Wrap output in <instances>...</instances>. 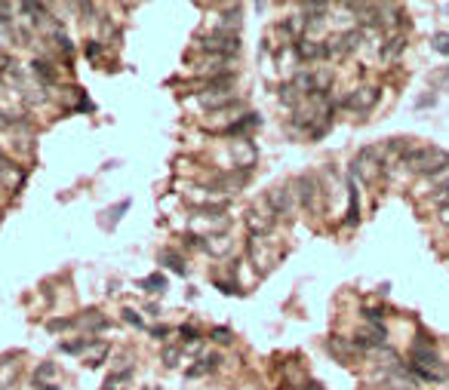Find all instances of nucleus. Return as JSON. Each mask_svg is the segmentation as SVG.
<instances>
[{
    "mask_svg": "<svg viewBox=\"0 0 449 390\" xmlns=\"http://www.w3.org/2000/svg\"><path fill=\"white\" fill-rule=\"evenodd\" d=\"M406 372L409 378L415 381H425V384H443L446 381V366L440 360L437 347H428V345H415L413 347V356H409L406 363Z\"/></svg>",
    "mask_w": 449,
    "mask_h": 390,
    "instance_id": "obj_1",
    "label": "nucleus"
},
{
    "mask_svg": "<svg viewBox=\"0 0 449 390\" xmlns=\"http://www.w3.org/2000/svg\"><path fill=\"white\" fill-rule=\"evenodd\" d=\"M400 166L409 169V173L419 175V178H428V175H434L449 166V151H443V147H437V145H413Z\"/></svg>",
    "mask_w": 449,
    "mask_h": 390,
    "instance_id": "obj_2",
    "label": "nucleus"
},
{
    "mask_svg": "<svg viewBox=\"0 0 449 390\" xmlns=\"http://www.w3.org/2000/svg\"><path fill=\"white\" fill-rule=\"evenodd\" d=\"M292 191H296V200H299V206L305 209V212L317 215L323 209V182H320V175H314V173L296 175Z\"/></svg>",
    "mask_w": 449,
    "mask_h": 390,
    "instance_id": "obj_3",
    "label": "nucleus"
},
{
    "mask_svg": "<svg viewBox=\"0 0 449 390\" xmlns=\"http://www.w3.org/2000/svg\"><path fill=\"white\" fill-rule=\"evenodd\" d=\"M354 178H360L363 185H373L378 175L385 173L382 166V151H378V145H369V147H360L357 157L351 160V169H348Z\"/></svg>",
    "mask_w": 449,
    "mask_h": 390,
    "instance_id": "obj_4",
    "label": "nucleus"
},
{
    "mask_svg": "<svg viewBox=\"0 0 449 390\" xmlns=\"http://www.w3.org/2000/svg\"><path fill=\"white\" fill-rule=\"evenodd\" d=\"M246 255H250V261L255 264L259 274H268V270L283 259V249H274L268 237H250L246 240Z\"/></svg>",
    "mask_w": 449,
    "mask_h": 390,
    "instance_id": "obj_5",
    "label": "nucleus"
},
{
    "mask_svg": "<svg viewBox=\"0 0 449 390\" xmlns=\"http://www.w3.org/2000/svg\"><path fill=\"white\" fill-rule=\"evenodd\" d=\"M200 50L213 52L215 59H231L240 52V37L234 31H213V34L200 37Z\"/></svg>",
    "mask_w": 449,
    "mask_h": 390,
    "instance_id": "obj_6",
    "label": "nucleus"
},
{
    "mask_svg": "<svg viewBox=\"0 0 449 390\" xmlns=\"http://www.w3.org/2000/svg\"><path fill=\"white\" fill-rule=\"evenodd\" d=\"M246 231H250V237H271V231H274V224L280 222L274 212H271V206L265 203V197H262L255 206L246 212Z\"/></svg>",
    "mask_w": 449,
    "mask_h": 390,
    "instance_id": "obj_7",
    "label": "nucleus"
},
{
    "mask_svg": "<svg viewBox=\"0 0 449 390\" xmlns=\"http://www.w3.org/2000/svg\"><path fill=\"white\" fill-rule=\"evenodd\" d=\"M378 87H357L351 92V96H345L338 105L345 108V111H354V114H369L376 108V101H378Z\"/></svg>",
    "mask_w": 449,
    "mask_h": 390,
    "instance_id": "obj_8",
    "label": "nucleus"
},
{
    "mask_svg": "<svg viewBox=\"0 0 449 390\" xmlns=\"http://www.w3.org/2000/svg\"><path fill=\"white\" fill-rule=\"evenodd\" d=\"M366 41V31L363 28H348L342 34H336L329 41V56H351L360 50V43Z\"/></svg>",
    "mask_w": 449,
    "mask_h": 390,
    "instance_id": "obj_9",
    "label": "nucleus"
},
{
    "mask_svg": "<svg viewBox=\"0 0 449 390\" xmlns=\"http://www.w3.org/2000/svg\"><path fill=\"white\" fill-rule=\"evenodd\" d=\"M265 203L271 206V212H274L277 218H290L292 215V209H296V191H290V188H271L268 194H265Z\"/></svg>",
    "mask_w": 449,
    "mask_h": 390,
    "instance_id": "obj_10",
    "label": "nucleus"
},
{
    "mask_svg": "<svg viewBox=\"0 0 449 390\" xmlns=\"http://www.w3.org/2000/svg\"><path fill=\"white\" fill-rule=\"evenodd\" d=\"M296 59L299 62H320V59H329V41H314V37H301L296 41Z\"/></svg>",
    "mask_w": 449,
    "mask_h": 390,
    "instance_id": "obj_11",
    "label": "nucleus"
},
{
    "mask_svg": "<svg viewBox=\"0 0 449 390\" xmlns=\"http://www.w3.org/2000/svg\"><path fill=\"white\" fill-rule=\"evenodd\" d=\"M404 50H406V34L404 31H391V34L378 43V59H382V65H391V62H397L404 56Z\"/></svg>",
    "mask_w": 449,
    "mask_h": 390,
    "instance_id": "obj_12",
    "label": "nucleus"
},
{
    "mask_svg": "<svg viewBox=\"0 0 449 390\" xmlns=\"http://www.w3.org/2000/svg\"><path fill=\"white\" fill-rule=\"evenodd\" d=\"M327 347H329V354H332V356H338L342 363H351V360H357V356L363 354V350L357 347V341H354V338H338V335H332V338H327Z\"/></svg>",
    "mask_w": 449,
    "mask_h": 390,
    "instance_id": "obj_13",
    "label": "nucleus"
},
{
    "mask_svg": "<svg viewBox=\"0 0 449 390\" xmlns=\"http://www.w3.org/2000/svg\"><path fill=\"white\" fill-rule=\"evenodd\" d=\"M360 222V194H357V178L348 173V228H357Z\"/></svg>",
    "mask_w": 449,
    "mask_h": 390,
    "instance_id": "obj_14",
    "label": "nucleus"
},
{
    "mask_svg": "<svg viewBox=\"0 0 449 390\" xmlns=\"http://www.w3.org/2000/svg\"><path fill=\"white\" fill-rule=\"evenodd\" d=\"M231 249H234V240H231L228 233H210V237H204V252L215 255V259L228 255Z\"/></svg>",
    "mask_w": 449,
    "mask_h": 390,
    "instance_id": "obj_15",
    "label": "nucleus"
},
{
    "mask_svg": "<svg viewBox=\"0 0 449 390\" xmlns=\"http://www.w3.org/2000/svg\"><path fill=\"white\" fill-rule=\"evenodd\" d=\"M160 264H166V268L173 270V274H179V277L188 274V264H185V259H182V255H176V252H169V249L160 252Z\"/></svg>",
    "mask_w": 449,
    "mask_h": 390,
    "instance_id": "obj_16",
    "label": "nucleus"
},
{
    "mask_svg": "<svg viewBox=\"0 0 449 390\" xmlns=\"http://www.w3.org/2000/svg\"><path fill=\"white\" fill-rule=\"evenodd\" d=\"M449 206V185H443V188H437L434 194H428V209L431 212H440V209H446Z\"/></svg>",
    "mask_w": 449,
    "mask_h": 390,
    "instance_id": "obj_17",
    "label": "nucleus"
},
{
    "mask_svg": "<svg viewBox=\"0 0 449 390\" xmlns=\"http://www.w3.org/2000/svg\"><path fill=\"white\" fill-rule=\"evenodd\" d=\"M138 286H142L145 292H151V295H160V292H166V277L164 274H151V277H145Z\"/></svg>",
    "mask_w": 449,
    "mask_h": 390,
    "instance_id": "obj_18",
    "label": "nucleus"
},
{
    "mask_svg": "<svg viewBox=\"0 0 449 390\" xmlns=\"http://www.w3.org/2000/svg\"><path fill=\"white\" fill-rule=\"evenodd\" d=\"M87 363L90 366H99V363H102V356L108 354V341H96V345H90V350H87Z\"/></svg>",
    "mask_w": 449,
    "mask_h": 390,
    "instance_id": "obj_19",
    "label": "nucleus"
},
{
    "mask_svg": "<svg viewBox=\"0 0 449 390\" xmlns=\"http://www.w3.org/2000/svg\"><path fill=\"white\" fill-rule=\"evenodd\" d=\"M210 338L215 341V345H231V341H234V332L224 329V326H215V329L210 332Z\"/></svg>",
    "mask_w": 449,
    "mask_h": 390,
    "instance_id": "obj_20",
    "label": "nucleus"
},
{
    "mask_svg": "<svg viewBox=\"0 0 449 390\" xmlns=\"http://www.w3.org/2000/svg\"><path fill=\"white\" fill-rule=\"evenodd\" d=\"M179 335L185 338V345H197L200 341V332L194 329V326H179Z\"/></svg>",
    "mask_w": 449,
    "mask_h": 390,
    "instance_id": "obj_21",
    "label": "nucleus"
},
{
    "mask_svg": "<svg viewBox=\"0 0 449 390\" xmlns=\"http://www.w3.org/2000/svg\"><path fill=\"white\" fill-rule=\"evenodd\" d=\"M363 317H366V323H382V317H385V310L382 308H363L360 310Z\"/></svg>",
    "mask_w": 449,
    "mask_h": 390,
    "instance_id": "obj_22",
    "label": "nucleus"
},
{
    "mask_svg": "<svg viewBox=\"0 0 449 390\" xmlns=\"http://www.w3.org/2000/svg\"><path fill=\"white\" fill-rule=\"evenodd\" d=\"M434 50L443 52V56H449V34H443V31H440V34H434Z\"/></svg>",
    "mask_w": 449,
    "mask_h": 390,
    "instance_id": "obj_23",
    "label": "nucleus"
},
{
    "mask_svg": "<svg viewBox=\"0 0 449 390\" xmlns=\"http://www.w3.org/2000/svg\"><path fill=\"white\" fill-rule=\"evenodd\" d=\"M123 319H127V323H129V326H136V329H142V326H145V319H142V317H138V314H136V310H133V308H127V310H123Z\"/></svg>",
    "mask_w": 449,
    "mask_h": 390,
    "instance_id": "obj_24",
    "label": "nucleus"
},
{
    "mask_svg": "<svg viewBox=\"0 0 449 390\" xmlns=\"http://www.w3.org/2000/svg\"><path fill=\"white\" fill-rule=\"evenodd\" d=\"M176 360H179V347H166V350H164V366H169V369H173V366H179Z\"/></svg>",
    "mask_w": 449,
    "mask_h": 390,
    "instance_id": "obj_25",
    "label": "nucleus"
},
{
    "mask_svg": "<svg viewBox=\"0 0 449 390\" xmlns=\"http://www.w3.org/2000/svg\"><path fill=\"white\" fill-rule=\"evenodd\" d=\"M127 209H129V200H123V203H117V206H114V212H108V215H111V224H117V222H120V215L127 212Z\"/></svg>",
    "mask_w": 449,
    "mask_h": 390,
    "instance_id": "obj_26",
    "label": "nucleus"
},
{
    "mask_svg": "<svg viewBox=\"0 0 449 390\" xmlns=\"http://www.w3.org/2000/svg\"><path fill=\"white\" fill-rule=\"evenodd\" d=\"M56 41H59V46H62V50H65V56H71V50H74V46H71V41H68L65 34H56Z\"/></svg>",
    "mask_w": 449,
    "mask_h": 390,
    "instance_id": "obj_27",
    "label": "nucleus"
},
{
    "mask_svg": "<svg viewBox=\"0 0 449 390\" xmlns=\"http://www.w3.org/2000/svg\"><path fill=\"white\" fill-rule=\"evenodd\" d=\"M52 372H56V366H52V363H43L41 369H37V378H50Z\"/></svg>",
    "mask_w": 449,
    "mask_h": 390,
    "instance_id": "obj_28",
    "label": "nucleus"
},
{
    "mask_svg": "<svg viewBox=\"0 0 449 390\" xmlns=\"http://www.w3.org/2000/svg\"><path fill=\"white\" fill-rule=\"evenodd\" d=\"M388 390H422V387H413V384H404V381H391Z\"/></svg>",
    "mask_w": 449,
    "mask_h": 390,
    "instance_id": "obj_29",
    "label": "nucleus"
},
{
    "mask_svg": "<svg viewBox=\"0 0 449 390\" xmlns=\"http://www.w3.org/2000/svg\"><path fill=\"white\" fill-rule=\"evenodd\" d=\"M151 335H154V338H166V335H169V326H154Z\"/></svg>",
    "mask_w": 449,
    "mask_h": 390,
    "instance_id": "obj_30",
    "label": "nucleus"
},
{
    "mask_svg": "<svg viewBox=\"0 0 449 390\" xmlns=\"http://www.w3.org/2000/svg\"><path fill=\"white\" fill-rule=\"evenodd\" d=\"M434 83H440L443 89H449V68H446L443 74H437V77H434Z\"/></svg>",
    "mask_w": 449,
    "mask_h": 390,
    "instance_id": "obj_31",
    "label": "nucleus"
},
{
    "mask_svg": "<svg viewBox=\"0 0 449 390\" xmlns=\"http://www.w3.org/2000/svg\"><path fill=\"white\" fill-rule=\"evenodd\" d=\"M437 222L443 224V228H449V206H446V209H440V212H437Z\"/></svg>",
    "mask_w": 449,
    "mask_h": 390,
    "instance_id": "obj_32",
    "label": "nucleus"
},
{
    "mask_svg": "<svg viewBox=\"0 0 449 390\" xmlns=\"http://www.w3.org/2000/svg\"><path fill=\"white\" fill-rule=\"evenodd\" d=\"M87 56H90V59H96V56H99V43H96V41H90V46H87Z\"/></svg>",
    "mask_w": 449,
    "mask_h": 390,
    "instance_id": "obj_33",
    "label": "nucleus"
}]
</instances>
